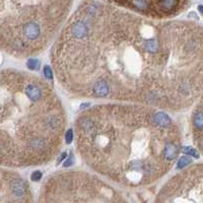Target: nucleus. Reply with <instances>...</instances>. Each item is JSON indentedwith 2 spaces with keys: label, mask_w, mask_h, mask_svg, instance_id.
Listing matches in <instances>:
<instances>
[{
  "label": "nucleus",
  "mask_w": 203,
  "mask_h": 203,
  "mask_svg": "<svg viewBox=\"0 0 203 203\" xmlns=\"http://www.w3.org/2000/svg\"><path fill=\"white\" fill-rule=\"evenodd\" d=\"M58 83L80 99L184 110L203 93V29L85 0L51 46Z\"/></svg>",
  "instance_id": "1"
},
{
  "label": "nucleus",
  "mask_w": 203,
  "mask_h": 203,
  "mask_svg": "<svg viewBox=\"0 0 203 203\" xmlns=\"http://www.w3.org/2000/svg\"><path fill=\"white\" fill-rule=\"evenodd\" d=\"M74 141L89 169L127 188L160 181L182 150L179 126L164 110L120 102L81 111L74 121Z\"/></svg>",
  "instance_id": "2"
},
{
  "label": "nucleus",
  "mask_w": 203,
  "mask_h": 203,
  "mask_svg": "<svg viewBox=\"0 0 203 203\" xmlns=\"http://www.w3.org/2000/svg\"><path fill=\"white\" fill-rule=\"evenodd\" d=\"M67 114L53 85L27 71L0 72V165L27 169L50 164L66 139Z\"/></svg>",
  "instance_id": "3"
},
{
  "label": "nucleus",
  "mask_w": 203,
  "mask_h": 203,
  "mask_svg": "<svg viewBox=\"0 0 203 203\" xmlns=\"http://www.w3.org/2000/svg\"><path fill=\"white\" fill-rule=\"evenodd\" d=\"M73 0H1L0 49L33 59L52 46L67 21Z\"/></svg>",
  "instance_id": "4"
},
{
  "label": "nucleus",
  "mask_w": 203,
  "mask_h": 203,
  "mask_svg": "<svg viewBox=\"0 0 203 203\" xmlns=\"http://www.w3.org/2000/svg\"><path fill=\"white\" fill-rule=\"evenodd\" d=\"M38 201L59 202H126L117 189L91 173L78 170L57 172L47 177Z\"/></svg>",
  "instance_id": "5"
},
{
  "label": "nucleus",
  "mask_w": 203,
  "mask_h": 203,
  "mask_svg": "<svg viewBox=\"0 0 203 203\" xmlns=\"http://www.w3.org/2000/svg\"><path fill=\"white\" fill-rule=\"evenodd\" d=\"M156 202H203V164L181 171L165 183Z\"/></svg>",
  "instance_id": "6"
},
{
  "label": "nucleus",
  "mask_w": 203,
  "mask_h": 203,
  "mask_svg": "<svg viewBox=\"0 0 203 203\" xmlns=\"http://www.w3.org/2000/svg\"><path fill=\"white\" fill-rule=\"evenodd\" d=\"M106 3L152 19H164L180 12L188 0H104Z\"/></svg>",
  "instance_id": "7"
},
{
  "label": "nucleus",
  "mask_w": 203,
  "mask_h": 203,
  "mask_svg": "<svg viewBox=\"0 0 203 203\" xmlns=\"http://www.w3.org/2000/svg\"><path fill=\"white\" fill-rule=\"evenodd\" d=\"M13 170L1 167L0 203L33 202L34 195L29 182Z\"/></svg>",
  "instance_id": "8"
},
{
  "label": "nucleus",
  "mask_w": 203,
  "mask_h": 203,
  "mask_svg": "<svg viewBox=\"0 0 203 203\" xmlns=\"http://www.w3.org/2000/svg\"><path fill=\"white\" fill-rule=\"evenodd\" d=\"M193 141L195 146L203 154V93L197 99L191 116Z\"/></svg>",
  "instance_id": "9"
},
{
  "label": "nucleus",
  "mask_w": 203,
  "mask_h": 203,
  "mask_svg": "<svg viewBox=\"0 0 203 203\" xmlns=\"http://www.w3.org/2000/svg\"><path fill=\"white\" fill-rule=\"evenodd\" d=\"M190 163H192L191 158H189L188 156H184V158H181L179 160V163H178V168L179 169H183L184 167H186L187 165H189Z\"/></svg>",
  "instance_id": "10"
},
{
  "label": "nucleus",
  "mask_w": 203,
  "mask_h": 203,
  "mask_svg": "<svg viewBox=\"0 0 203 203\" xmlns=\"http://www.w3.org/2000/svg\"><path fill=\"white\" fill-rule=\"evenodd\" d=\"M183 151H184L185 154H192V156H196V158H199L198 154H197V151L195 150L194 148H191V147L188 146L187 148H184V149H183Z\"/></svg>",
  "instance_id": "11"
},
{
  "label": "nucleus",
  "mask_w": 203,
  "mask_h": 203,
  "mask_svg": "<svg viewBox=\"0 0 203 203\" xmlns=\"http://www.w3.org/2000/svg\"><path fill=\"white\" fill-rule=\"evenodd\" d=\"M41 177H42V174L40 172H35L33 175H32V179L35 181H38L39 179H41Z\"/></svg>",
  "instance_id": "12"
},
{
  "label": "nucleus",
  "mask_w": 203,
  "mask_h": 203,
  "mask_svg": "<svg viewBox=\"0 0 203 203\" xmlns=\"http://www.w3.org/2000/svg\"><path fill=\"white\" fill-rule=\"evenodd\" d=\"M198 9H199V11H200V12L203 14V5H199V6H198Z\"/></svg>",
  "instance_id": "13"
}]
</instances>
